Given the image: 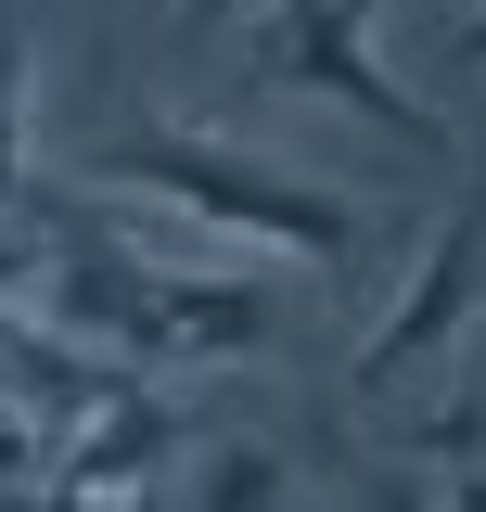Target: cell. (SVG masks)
<instances>
[{"label": "cell", "mask_w": 486, "mask_h": 512, "mask_svg": "<svg viewBox=\"0 0 486 512\" xmlns=\"http://www.w3.org/2000/svg\"><path fill=\"white\" fill-rule=\"evenodd\" d=\"M90 180L167 192V218L282 244V256H307V269H359V244H371V205L346 180L269 167V154H243V141H218V128H116V141H90Z\"/></svg>", "instance_id": "obj_1"}, {"label": "cell", "mask_w": 486, "mask_h": 512, "mask_svg": "<svg viewBox=\"0 0 486 512\" xmlns=\"http://www.w3.org/2000/svg\"><path fill=\"white\" fill-rule=\"evenodd\" d=\"M243 64H256V90H320V103H346V116L397 128L410 154H448V116H435L423 90L384 77V52H371V26L346 13V0H269Z\"/></svg>", "instance_id": "obj_2"}, {"label": "cell", "mask_w": 486, "mask_h": 512, "mask_svg": "<svg viewBox=\"0 0 486 512\" xmlns=\"http://www.w3.org/2000/svg\"><path fill=\"white\" fill-rule=\"evenodd\" d=\"M474 295H486V167H474V205L448 218L423 244V269L397 282V308L359 333V397H397V384H423V372H448L461 359V333H474Z\"/></svg>", "instance_id": "obj_3"}, {"label": "cell", "mask_w": 486, "mask_h": 512, "mask_svg": "<svg viewBox=\"0 0 486 512\" xmlns=\"http://www.w3.org/2000/svg\"><path fill=\"white\" fill-rule=\"evenodd\" d=\"M167 448H180V397L141 372L116 410H90V423L52 448V487H64V500H141V487L167 474Z\"/></svg>", "instance_id": "obj_4"}, {"label": "cell", "mask_w": 486, "mask_h": 512, "mask_svg": "<svg viewBox=\"0 0 486 512\" xmlns=\"http://www.w3.org/2000/svg\"><path fill=\"white\" fill-rule=\"evenodd\" d=\"M282 333V282L256 269H167V372L180 359H256Z\"/></svg>", "instance_id": "obj_5"}, {"label": "cell", "mask_w": 486, "mask_h": 512, "mask_svg": "<svg viewBox=\"0 0 486 512\" xmlns=\"http://www.w3.org/2000/svg\"><path fill=\"white\" fill-rule=\"evenodd\" d=\"M192 512H295V461H282V448H256V436L205 448V474H192Z\"/></svg>", "instance_id": "obj_6"}, {"label": "cell", "mask_w": 486, "mask_h": 512, "mask_svg": "<svg viewBox=\"0 0 486 512\" xmlns=\"http://www.w3.org/2000/svg\"><path fill=\"white\" fill-rule=\"evenodd\" d=\"M26 39L0 26V218H26Z\"/></svg>", "instance_id": "obj_7"}, {"label": "cell", "mask_w": 486, "mask_h": 512, "mask_svg": "<svg viewBox=\"0 0 486 512\" xmlns=\"http://www.w3.org/2000/svg\"><path fill=\"white\" fill-rule=\"evenodd\" d=\"M39 282H52V244L26 218H0V308H39Z\"/></svg>", "instance_id": "obj_8"}, {"label": "cell", "mask_w": 486, "mask_h": 512, "mask_svg": "<svg viewBox=\"0 0 486 512\" xmlns=\"http://www.w3.org/2000/svg\"><path fill=\"white\" fill-rule=\"evenodd\" d=\"M371 512H435V487H410V474H371Z\"/></svg>", "instance_id": "obj_9"}, {"label": "cell", "mask_w": 486, "mask_h": 512, "mask_svg": "<svg viewBox=\"0 0 486 512\" xmlns=\"http://www.w3.org/2000/svg\"><path fill=\"white\" fill-rule=\"evenodd\" d=\"M435 512H486V461H461V474L435 487Z\"/></svg>", "instance_id": "obj_10"}, {"label": "cell", "mask_w": 486, "mask_h": 512, "mask_svg": "<svg viewBox=\"0 0 486 512\" xmlns=\"http://www.w3.org/2000/svg\"><path fill=\"white\" fill-rule=\"evenodd\" d=\"M39 512H141V500H64V487H52V500H39Z\"/></svg>", "instance_id": "obj_11"}, {"label": "cell", "mask_w": 486, "mask_h": 512, "mask_svg": "<svg viewBox=\"0 0 486 512\" xmlns=\"http://www.w3.org/2000/svg\"><path fill=\"white\" fill-rule=\"evenodd\" d=\"M218 13H243V0H192V26H218Z\"/></svg>", "instance_id": "obj_12"}, {"label": "cell", "mask_w": 486, "mask_h": 512, "mask_svg": "<svg viewBox=\"0 0 486 512\" xmlns=\"http://www.w3.org/2000/svg\"><path fill=\"white\" fill-rule=\"evenodd\" d=\"M346 13H359V26H371V13H384V0H346Z\"/></svg>", "instance_id": "obj_13"}, {"label": "cell", "mask_w": 486, "mask_h": 512, "mask_svg": "<svg viewBox=\"0 0 486 512\" xmlns=\"http://www.w3.org/2000/svg\"><path fill=\"white\" fill-rule=\"evenodd\" d=\"M474 13H486V0H474Z\"/></svg>", "instance_id": "obj_14"}]
</instances>
